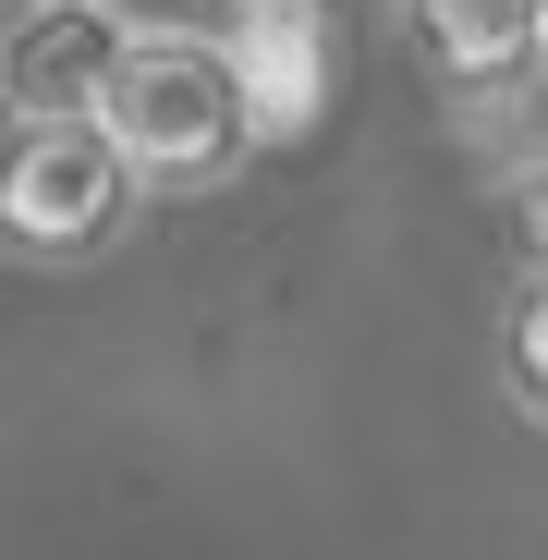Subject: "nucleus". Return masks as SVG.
<instances>
[{
  "mask_svg": "<svg viewBox=\"0 0 548 560\" xmlns=\"http://www.w3.org/2000/svg\"><path fill=\"white\" fill-rule=\"evenodd\" d=\"M85 135H98L123 159L135 196H208V183H232L256 159V122H244V85L208 37H183V25H135L110 85H98V110H85Z\"/></svg>",
  "mask_w": 548,
  "mask_h": 560,
  "instance_id": "obj_1",
  "label": "nucleus"
},
{
  "mask_svg": "<svg viewBox=\"0 0 548 560\" xmlns=\"http://www.w3.org/2000/svg\"><path fill=\"white\" fill-rule=\"evenodd\" d=\"M135 220V183L123 159L85 135V122H13V147H0V244L13 256H110Z\"/></svg>",
  "mask_w": 548,
  "mask_h": 560,
  "instance_id": "obj_2",
  "label": "nucleus"
},
{
  "mask_svg": "<svg viewBox=\"0 0 548 560\" xmlns=\"http://www.w3.org/2000/svg\"><path fill=\"white\" fill-rule=\"evenodd\" d=\"M183 37H208L232 61L256 147L317 122V98H329V25H317V0H183Z\"/></svg>",
  "mask_w": 548,
  "mask_h": 560,
  "instance_id": "obj_3",
  "label": "nucleus"
},
{
  "mask_svg": "<svg viewBox=\"0 0 548 560\" xmlns=\"http://www.w3.org/2000/svg\"><path fill=\"white\" fill-rule=\"evenodd\" d=\"M123 37H135L123 0H37V13H13V37H0V110L13 122H85Z\"/></svg>",
  "mask_w": 548,
  "mask_h": 560,
  "instance_id": "obj_4",
  "label": "nucleus"
},
{
  "mask_svg": "<svg viewBox=\"0 0 548 560\" xmlns=\"http://www.w3.org/2000/svg\"><path fill=\"white\" fill-rule=\"evenodd\" d=\"M403 25L451 98H500L536 73V0H403Z\"/></svg>",
  "mask_w": 548,
  "mask_h": 560,
  "instance_id": "obj_5",
  "label": "nucleus"
}]
</instances>
